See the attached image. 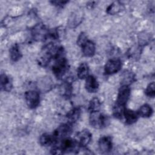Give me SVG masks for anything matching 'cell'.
Listing matches in <instances>:
<instances>
[{"label": "cell", "instance_id": "3957f363", "mask_svg": "<svg viewBox=\"0 0 155 155\" xmlns=\"http://www.w3.org/2000/svg\"><path fill=\"white\" fill-rule=\"evenodd\" d=\"M89 122L91 127L96 129H101L105 126L106 117L99 111L91 112L90 115Z\"/></svg>", "mask_w": 155, "mask_h": 155}, {"label": "cell", "instance_id": "d4e9b609", "mask_svg": "<svg viewBox=\"0 0 155 155\" xmlns=\"http://www.w3.org/2000/svg\"><path fill=\"white\" fill-rule=\"evenodd\" d=\"M154 87H155V85H154V82L148 84V85L147 86V87L145 91V93L147 96L153 97L155 96Z\"/></svg>", "mask_w": 155, "mask_h": 155}, {"label": "cell", "instance_id": "d6986e66", "mask_svg": "<svg viewBox=\"0 0 155 155\" xmlns=\"http://www.w3.org/2000/svg\"><path fill=\"white\" fill-rule=\"evenodd\" d=\"M89 67L87 64L85 62L81 63L77 70V75L78 78L81 79H84L86 78L88 75Z\"/></svg>", "mask_w": 155, "mask_h": 155}, {"label": "cell", "instance_id": "52a82bcc", "mask_svg": "<svg viewBox=\"0 0 155 155\" xmlns=\"http://www.w3.org/2000/svg\"><path fill=\"white\" fill-rule=\"evenodd\" d=\"M71 124L70 123L62 124L60 125L53 132V134L56 140L63 139L68 136L71 132Z\"/></svg>", "mask_w": 155, "mask_h": 155}, {"label": "cell", "instance_id": "cb8c5ba5", "mask_svg": "<svg viewBox=\"0 0 155 155\" xmlns=\"http://www.w3.org/2000/svg\"><path fill=\"white\" fill-rule=\"evenodd\" d=\"M125 109V107L117 105V104H115L113 109V115L117 117V118H121L122 117L123 115H124V111Z\"/></svg>", "mask_w": 155, "mask_h": 155}, {"label": "cell", "instance_id": "8992f818", "mask_svg": "<svg viewBox=\"0 0 155 155\" xmlns=\"http://www.w3.org/2000/svg\"><path fill=\"white\" fill-rule=\"evenodd\" d=\"M25 99L26 104L29 108H35L39 104V94L35 90L27 91L25 93Z\"/></svg>", "mask_w": 155, "mask_h": 155}, {"label": "cell", "instance_id": "ba28073f", "mask_svg": "<svg viewBox=\"0 0 155 155\" xmlns=\"http://www.w3.org/2000/svg\"><path fill=\"white\" fill-rule=\"evenodd\" d=\"M121 61L119 59H111L108 60L105 65V73L107 74H112L118 72L121 68Z\"/></svg>", "mask_w": 155, "mask_h": 155}, {"label": "cell", "instance_id": "83f0119b", "mask_svg": "<svg viewBox=\"0 0 155 155\" xmlns=\"http://www.w3.org/2000/svg\"><path fill=\"white\" fill-rule=\"evenodd\" d=\"M51 2L54 4V5L59 6V7H62L65 4L68 2V1H51Z\"/></svg>", "mask_w": 155, "mask_h": 155}, {"label": "cell", "instance_id": "44dd1931", "mask_svg": "<svg viewBox=\"0 0 155 155\" xmlns=\"http://www.w3.org/2000/svg\"><path fill=\"white\" fill-rule=\"evenodd\" d=\"M122 7V5L119 2H114L107 7V13L110 15H115L121 10Z\"/></svg>", "mask_w": 155, "mask_h": 155}, {"label": "cell", "instance_id": "7a4b0ae2", "mask_svg": "<svg viewBox=\"0 0 155 155\" xmlns=\"http://www.w3.org/2000/svg\"><path fill=\"white\" fill-rule=\"evenodd\" d=\"M59 146L62 150V154L78 153L80 148V145L78 140L69 137H65L62 139V142Z\"/></svg>", "mask_w": 155, "mask_h": 155}, {"label": "cell", "instance_id": "277c9868", "mask_svg": "<svg viewBox=\"0 0 155 155\" xmlns=\"http://www.w3.org/2000/svg\"><path fill=\"white\" fill-rule=\"evenodd\" d=\"M48 33V30L43 24H36L31 30L32 37L36 41H42L47 39Z\"/></svg>", "mask_w": 155, "mask_h": 155}, {"label": "cell", "instance_id": "4316f807", "mask_svg": "<svg viewBox=\"0 0 155 155\" xmlns=\"http://www.w3.org/2000/svg\"><path fill=\"white\" fill-rule=\"evenodd\" d=\"M87 41H88V39H87V36L86 34L84 32H82L80 33V35H79V36L78 38L77 44L78 45H79L80 47H81Z\"/></svg>", "mask_w": 155, "mask_h": 155}, {"label": "cell", "instance_id": "8fae6325", "mask_svg": "<svg viewBox=\"0 0 155 155\" xmlns=\"http://www.w3.org/2000/svg\"><path fill=\"white\" fill-rule=\"evenodd\" d=\"M85 87L89 93H96L99 89V83L96 78L92 75L86 78Z\"/></svg>", "mask_w": 155, "mask_h": 155}, {"label": "cell", "instance_id": "603a6c76", "mask_svg": "<svg viewBox=\"0 0 155 155\" xmlns=\"http://www.w3.org/2000/svg\"><path fill=\"white\" fill-rule=\"evenodd\" d=\"M134 74L131 71H125L122 76V85H129L134 81Z\"/></svg>", "mask_w": 155, "mask_h": 155}, {"label": "cell", "instance_id": "4fadbf2b", "mask_svg": "<svg viewBox=\"0 0 155 155\" xmlns=\"http://www.w3.org/2000/svg\"><path fill=\"white\" fill-rule=\"evenodd\" d=\"M82 51L83 54L87 57H91L94 54L96 48L95 45L91 41L88 40L82 46Z\"/></svg>", "mask_w": 155, "mask_h": 155}, {"label": "cell", "instance_id": "2e32d148", "mask_svg": "<svg viewBox=\"0 0 155 155\" xmlns=\"http://www.w3.org/2000/svg\"><path fill=\"white\" fill-rule=\"evenodd\" d=\"M1 87L5 91H10L12 88V82L10 78L5 74H1Z\"/></svg>", "mask_w": 155, "mask_h": 155}, {"label": "cell", "instance_id": "9a60e30c", "mask_svg": "<svg viewBox=\"0 0 155 155\" xmlns=\"http://www.w3.org/2000/svg\"><path fill=\"white\" fill-rule=\"evenodd\" d=\"M81 116V110L78 107L73 108L67 114V117L68 120V123L72 124L75 123Z\"/></svg>", "mask_w": 155, "mask_h": 155}, {"label": "cell", "instance_id": "ac0fdd59", "mask_svg": "<svg viewBox=\"0 0 155 155\" xmlns=\"http://www.w3.org/2000/svg\"><path fill=\"white\" fill-rule=\"evenodd\" d=\"M61 94L67 98L69 97L71 95L72 86L70 82L68 81H65L60 86Z\"/></svg>", "mask_w": 155, "mask_h": 155}, {"label": "cell", "instance_id": "7c38bea8", "mask_svg": "<svg viewBox=\"0 0 155 155\" xmlns=\"http://www.w3.org/2000/svg\"><path fill=\"white\" fill-rule=\"evenodd\" d=\"M57 142L53 134L44 133L39 137V143L44 147L54 145Z\"/></svg>", "mask_w": 155, "mask_h": 155}, {"label": "cell", "instance_id": "6da1fadb", "mask_svg": "<svg viewBox=\"0 0 155 155\" xmlns=\"http://www.w3.org/2000/svg\"><path fill=\"white\" fill-rule=\"evenodd\" d=\"M69 65L64 55L56 59V61L52 67V71L54 76L61 79L68 71Z\"/></svg>", "mask_w": 155, "mask_h": 155}, {"label": "cell", "instance_id": "e0dca14e", "mask_svg": "<svg viewBox=\"0 0 155 155\" xmlns=\"http://www.w3.org/2000/svg\"><path fill=\"white\" fill-rule=\"evenodd\" d=\"M9 53H10V59L13 62L18 61L19 59H21V58L22 56L21 52L19 50V46L17 44L13 45L10 47V48L9 50Z\"/></svg>", "mask_w": 155, "mask_h": 155}, {"label": "cell", "instance_id": "7402d4cb", "mask_svg": "<svg viewBox=\"0 0 155 155\" xmlns=\"http://www.w3.org/2000/svg\"><path fill=\"white\" fill-rule=\"evenodd\" d=\"M101 106V104L99 99L97 97L93 98L89 103L88 110L90 111V113L99 111Z\"/></svg>", "mask_w": 155, "mask_h": 155}, {"label": "cell", "instance_id": "5bb4252c", "mask_svg": "<svg viewBox=\"0 0 155 155\" xmlns=\"http://www.w3.org/2000/svg\"><path fill=\"white\" fill-rule=\"evenodd\" d=\"M127 124L131 125L135 123L138 119V114L133 110L125 108L124 111V115Z\"/></svg>", "mask_w": 155, "mask_h": 155}, {"label": "cell", "instance_id": "484cf974", "mask_svg": "<svg viewBox=\"0 0 155 155\" xmlns=\"http://www.w3.org/2000/svg\"><path fill=\"white\" fill-rule=\"evenodd\" d=\"M81 20L82 17L81 15H78V13L74 14L73 16H72L71 18L70 19V24L71 25V27H74V25L75 26H76L77 25H78V24L81 22Z\"/></svg>", "mask_w": 155, "mask_h": 155}, {"label": "cell", "instance_id": "9c48e42d", "mask_svg": "<svg viewBox=\"0 0 155 155\" xmlns=\"http://www.w3.org/2000/svg\"><path fill=\"white\" fill-rule=\"evenodd\" d=\"M98 146L100 151L102 153H108L110 152L113 147L112 140L109 136H103L99 139Z\"/></svg>", "mask_w": 155, "mask_h": 155}, {"label": "cell", "instance_id": "5b68a950", "mask_svg": "<svg viewBox=\"0 0 155 155\" xmlns=\"http://www.w3.org/2000/svg\"><path fill=\"white\" fill-rule=\"evenodd\" d=\"M130 96V88L129 85H122L119 90L116 104L123 107L125 105L129 99Z\"/></svg>", "mask_w": 155, "mask_h": 155}, {"label": "cell", "instance_id": "30bf717a", "mask_svg": "<svg viewBox=\"0 0 155 155\" xmlns=\"http://www.w3.org/2000/svg\"><path fill=\"white\" fill-rule=\"evenodd\" d=\"M78 142L81 147H86L91 140V134L87 130H83L77 134Z\"/></svg>", "mask_w": 155, "mask_h": 155}, {"label": "cell", "instance_id": "ffe728a7", "mask_svg": "<svg viewBox=\"0 0 155 155\" xmlns=\"http://www.w3.org/2000/svg\"><path fill=\"white\" fill-rule=\"evenodd\" d=\"M137 114L143 117H149L153 114V109L149 105L144 104L140 107Z\"/></svg>", "mask_w": 155, "mask_h": 155}]
</instances>
